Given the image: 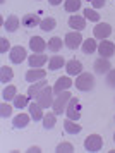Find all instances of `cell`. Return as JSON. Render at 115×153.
<instances>
[{
  "label": "cell",
  "mask_w": 115,
  "mask_h": 153,
  "mask_svg": "<svg viewBox=\"0 0 115 153\" xmlns=\"http://www.w3.org/2000/svg\"><path fill=\"white\" fill-rule=\"evenodd\" d=\"M76 88L81 91H89L95 88V76L89 72H81L79 76L76 77Z\"/></svg>",
  "instance_id": "obj_1"
},
{
  "label": "cell",
  "mask_w": 115,
  "mask_h": 153,
  "mask_svg": "<svg viewBox=\"0 0 115 153\" xmlns=\"http://www.w3.org/2000/svg\"><path fill=\"white\" fill-rule=\"evenodd\" d=\"M53 88H50V86H45L43 90L38 93V97H36V102L40 105L41 108H48V107H53Z\"/></svg>",
  "instance_id": "obj_2"
},
{
  "label": "cell",
  "mask_w": 115,
  "mask_h": 153,
  "mask_svg": "<svg viewBox=\"0 0 115 153\" xmlns=\"http://www.w3.org/2000/svg\"><path fill=\"white\" fill-rule=\"evenodd\" d=\"M70 98H72V95H70L67 90L57 95V98L53 100V112L57 114V115H62V112H65L67 103H69V100H70Z\"/></svg>",
  "instance_id": "obj_3"
},
{
  "label": "cell",
  "mask_w": 115,
  "mask_h": 153,
  "mask_svg": "<svg viewBox=\"0 0 115 153\" xmlns=\"http://www.w3.org/2000/svg\"><path fill=\"white\" fill-rule=\"evenodd\" d=\"M82 36H81V33L79 31H70V33H67L65 35V38H64V45L67 47V48H70V50H76V48H79L82 45Z\"/></svg>",
  "instance_id": "obj_4"
},
{
  "label": "cell",
  "mask_w": 115,
  "mask_h": 153,
  "mask_svg": "<svg viewBox=\"0 0 115 153\" xmlns=\"http://www.w3.org/2000/svg\"><path fill=\"white\" fill-rule=\"evenodd\" d=\"M79 110H81V102H79L76 97H72L70 100H69L67 108H65L67 117L72 119V120H79V117H81V112Z\"/></svg>",
  "instance_id": "obj_5"
},
{
  "label": "cell",
  "mask_w": 115,
  "mask_h": 153,
  "mask_svg": "<svg viewBox=\"0 0 115 153\" xmlns=\"http://www.w3.org/2000/svg\"><path fill=\"white\" fill-rule=\"evenodd\" d=\"M103 146V139L100 134H89L88 138L84 139V148L88 152H100Z\"/></svg>",
  "instance_id": "obj_6"
},
{
  "label": "cell",
  "mask_w": 115,
  "mask_h": 153,
  "mask_svg": "<svg viewBox=\"0 0 115 153\" xmlns=\"http://www.w3.org/2000/svg\"><path fill=\"white\" fill-rule=\"evenodd\" d=\"M93 35L96 40H105L112 35V26L108 22H98L95 28H93Z\"/></svg>",
  "instance_id": "obj_7"
},
{
  "label": "cell",
  "mask_w": 115,
  "mask_h": 153,
  "mask_svg": "<svg viewBox=\"0 0 115 153\" xmlns=\"http://www.w3.org/2000/svg\"><path fill=\"white\" fill-rule=\"evenodd\" d=\"M10 62L14 64H21L26 60V48L24 47H14V48H10Z\"/></svg>",
  "instance_id": "obj_8"
},
{
  "label": "cell",
  "mask_w": 115,
  "mask_h": 153,
  "mask_svg": "<svg viewBox=\"0 0 115 153\" xmlns=\"http://www.w3.org/2000/svg\"><path fill=\"white\" fill-rule=\"evenodd\" d=\"M29 48L33 50V53H43L47 48V42L41 36H33L29 40Z\"/></svg>",
  "instance_id": "obj_9"
},
{
  "label": "cell",
  "mask_w": 115,
  "mask_h": 153,
  "mask_svg": "<svg viewBox=\"0 0 115 153\" xmlns=\"http://www.w3.org/2000/svg\"><path fill=\"white\" fill-rule=\"evenodd\" d=\"M98 53L103 57V59H110V57L115 53V45L112 42H103L98 45Z\"/></svg>",
  "instance_id": "obj_10"
},
{
  "label": "cell",
  "mask_w": 115,
  "mask_h": 153,
  "mask_svg": "<svg viewBox=\"0 0 115 153\" xmlns=\"http://www.w3.org/2000/svg\"><path fill=\"white\" fill-rule=\"evenodd\" d=\"M95 72L96 74H107L110 69H112V64H110V60L108 59H103V57H100V59H96L95 60Z\"/></svg>",
  "instance_id": "obj_11"
},
{
  "label": "cell",
  "mask_w": 115,
  "mask_h": 153,
  "mask_svg": "<svg viewBox=\"0 0 115 153\" xmlns=\"http://www.w3.org/2000/svg\"><path fill=\"white\" fill-rule=\"evenodd\" d=\"M65 71H67L69 76H79L82 72V64L79 62V60L72 59V60H69V62L65 64Z\"/></svg>",
  "instance_id": "obj_12"
},
{
  "label": "cell",
  "mask_w": 115,
  "mask_h": 153,
  "mask_svg": "<svg viewBox=\"0 0 115 153\" xmlns=\"http://www.w3.org/2000/svg\"><path fill=\"white\" fill-rule=\"evenodd\" d=\"M47 76V72L40 67H33V69H29L26 72V81L27 83H34V81H38V79H43V77Z\"/></svg>",
  "instance_id": "obj_13"
},
{
  "label": "cell",
  "mask_w": 115,
  "mask_h": 153,
  "mask_svg": "<svg viewBox=\"0 0 115 153\" xmlns=\"http://www.w3.org/2000/svg\"><path fill=\"white\" fill-rule=\"evenodd\" d=\"M69 26L74 31H81V29L86 28V17H82V16H70L69 17Z\"/></svg>",
  "instance_id": "obj_14"
},
{
  "label": "cell",
  "mask_w": 115,
  "mask_h": 153,
  "mask_svg": "<svg viewBox=\"0 0 115 153\" xmlns=\"http://www.w3.org/2000/svg\"><path fill=\"white\" fill-rule=\"evenodd\" d=\"M72 86V81L69 79L67 76H64V77H59L57 79V83H55V86H53V93H62V91H65V90H69Z\"/></svg>",
  "instance_id": "obj_15"
},
{
  "label": "cell",
  "mask_w": 115,
  "mask_h": 153,
  "mask_svg": "<svg viewBox=\"0 0 115 153\" xmlns=\"http://www.w3.org/2000/svg\"><path fill=\"white\" fill-rule=\"evenodd\" d=\"M47 60H48V57L43 55V53H33V55L27 57V62H29L31 67H41Z\"/></svg>",
  "instance_id": "obj_16"
},
{
  "label": "cell",
  "mask_w": 115,
  "mask_h": 153,
  "mask_svg": "<svg viewBox=\"0 0 115 153\" xmlns=\"http://www.w3.org/2000/svg\"><path fill=\"white\" fill-rule=\"evenodd\" d=\"M21 22H22L26 28H34V26H40L41 19H40V16L38 14H26L24 17H22V21Z\"/></svg>",
  "instance_id": "obj_17"
},
{
  "label": "cell",
  "mask_w": 115,
  "mask_h": 153,
  "mask_svg": "<svg viewBox=\"0 0 115 153\" xmlns=\"http://www.w3.org/2000/svg\"><path fill=\"white\" fill-rule=\"evenodd\" d=\"M77 120H72V119H65L64 120V129L69 132V134H77V132H81V124H76Z\"/></svg>",
  "instance_id": "obj_18"
},
{
  "label": "cell",
  "mask_w": 115,
  "mask_h": 153,
  "mask_svg": "<svg viewBox=\"0 0 115 153\" xmlns=\"http://www.w3.org/2000/svg\"><path fill=\"white\" fill-rule=\"evenodd\" d=\"M4 26H5V29L9 33H16L17 28H19V17L17 16H9L7 21L4 22Z\"/></svg>",
  "instance_id": "obj_19"
},
{
  "label": "cell",
  "mask_w": 115,
  "mask_h": 153,
  "mask_svg": "<svg viewBox=\"0 0 115 153\" xmlns=\"http://www.w3.org/2000/svg\"><path fill=\"white\" fill-rule=\"evenodd\" d=\"M29 117L31 115H27V114H19L17 117H14V127L16 129H24L27 124H29Z\"/></svg>",
  "instance_id": "obj_20"
},
{
  "label": "cell",
  "mask_w": 115,
  "mask_h": 153,
  "mask_svg": "<svg viewBox=\"0 0 115 153\" xmlns=\"http://www.w3.org/2000/svg\"><path fill=\"white\" fill-rule=\"evenodd\" d=\"M65 60H64V57L60 55H53L50 60H48V67H50V71H57V69H62L64 65H65Z\"/></svg>",
  "instance_id": "obj_21"
},
{
  "label": "cell",
  "mask_w": 115,
  "mask_h": 153,
  "mask_svg": "<svg viewBox=\"0 0 115 153\" xmlns=\"http://www.w3.org/2000/svg\"><path fill=\"white\" fill-rule=\"evenodd\" d=\"M29 115H31L34 120H43L45 114H43V110H41V107L38 105V102H36V103H31V105H29Z\"/></svg>",
  "instance_id": "obj_22"
},
{
  "label": "cell",
  "mask_w": 115,
  "mask_h": 153,
  "mask_svg": "<svg viewBox=\"0 0 115 153\" xmlns=\"http://www.w3.org/2000/svg\"><path fill=\"white\" fill-rule=\"evenodd\" d=\"M45 86H47V81H43V79H41L40 83L29 86V88H27V97H29V98H36V97H38V93H40Z\"/></svg>",
  "instance_id": "obj_23"
},
{
  "label": "cell",
  "mask_w": 115,
  "mask_h": 153,
  "mask_svg": "<svg viewBox=\"0 0 115 153\" xmlns=\"http://www.w3.org/2000/svg\"><path fill=\"white\" fill-rule=\"evenodd\" d=\"M12 77H14V72L10 67H7V65L0 67V83H9Z\"/></svg>",
  "instance_id": "obj_24"
},
{
  "label": "cell",
  "mask_w": 115,
  "mask_h": 153,
  "mask_svg": "<svg viewBox=\"0 0 115 153\" xmlns=\"http://www.w3.org/2000/svg\"><path fill=\"white\" fill-rule=\"evenodd\" d=\"M81 47H82V52H84V53H93L95 50H98V45H96V42L93 40V38L84 40Z\"/></svg>",
  "instance_id": "obj_25"
},
{
  "label": "cell",
  "mask_w": 115,
  "mask_h": 153,
  "mask_svg": "<svg viewBox=\"0 0 115 153\" xmlns=\"http://www.w3.org/2000/svg\"><path fill=\"white\" fill-rule=\"evenodd\" d=\"M55 122H57V114H47L43 117V127L45 129H53L55 127Z\"/></svg>",
  "instance_id": "obj_26"
},
{
  "label": "cell",
  "mask_w": 115,
  "mask_h": 153,
  "mask_svg": "<svg viewBox=\"0 0 115 153\" xmlns=\"http://www.w3.org/2000/svg\"><path fill=\"white\" fill-rule=\"evenodd\" d=\"M55 26H57V21H55L53 17H45L40 22V28L43 31H52V29H55Z\"/></svg>",
  "instance_id": "obj_27"
},
{
  "label": "cell",
  "mask_w": 115,
  "mask_h": 153,
  "mask_svg": "<svg viewBox=\"0 0 115 153\" xmlns=\"http://www.w3.org/2000/svg\"><path fill=\"white\" fill-rule=\"evenodd\" d=\"M62 38H59V36H53V38H50L48 40V50L50 52H59V50L62 48Z\"/></svg>",
  "instance_id": "obj_28"
},
{
  "label": "cell",
  "mask_w": 115,
  "mask_h": 153,
  "mask_svg": "<svg viewBox=\"0 0 115 153\" xmlns=\"http://www.w3.org/2000/svg\"><path fill=\"white\" fill-rule=\"evenodd\" d=\"M17 97V88L16 86H7L5 90H4V93H2V98L5 100V102H9V100H14V98Z\"/></svg>",
  "instance_id": "obj_29"
},
{
  "label": "cell",
  "mask_w": 115,
  "mask_h": 153,
  "mask_svg": "<svg viewBox=\"0 0 115 153\" xmlns=\"http://www.w3.org/2000/svg\"><path fill=\"white\" fill-rule=\"evenodd\" d=\"M64 9H65L67 12H76V10L81 9V0H65Z\"/></svg>",
  "instance_id": "obj_30"
},
{
  "label": "cell",
  "mask_w": 115,
  "mask_h": 153,
  "mask_svg": "<svg viewBox=\"0 0 115 153\" xmlns=\"http://www.w3.org/2000/svg\"><path fill=\"white\" fill-rule=\"evenodd\" d=\"M84 17L86 19H89V21L93 22H100V14L96 12V10H93V9H84Z\"/></svg>",
  "instance_id": "obj_31"
},
{
  "label": "cell",
  "mask_w": 115,
  "mask_h": 153,
  "mask_svg": "<svg viewBox=\"0 0 115 153\" xmlns=\"http://www.w3.org/2000/svg\"><path fill=\"white\" fill-rule=\"evenodd\" d=\"M27 100H29V97H26V95H17V97L14 98V105L17 108H22V107L27 105Z\"/></svg>",
  "instance_id": "obj_32"
},
{
  "label": "cell",
  "mask_w": 115,
  "mask_h": 153,
  "mask_svg": "<svg viewBox=\"0 0 115 153\" xmlns=\"http://www.w3.org/2000/svg\"><path fill=\"white\" fill-rule=\"evenodd\" d=\"M0 115H2L4 119L10 117V115H12V107H10L9 103H5V102H4V103L0 105Z\"/></svg>",
  "instance_id": "obj_33"
},
{
  "label": "cell",
  "mask_w": 115,
  "mask_h": 153,
  "mask_svg": "<svg viewBox=\"0 0 115 153\" xmlns=\"http://www.w3.org/2000/svg\"><path fill=\"white\" fill-rule=\"evenodd\" d=\"M57 152L59 153H70V152H74V146L70 145V143H60V145L57 146Z\"/></svg>",
  "instance_id": "obj_34"
},
{
  "label": "cell",
  "mask_w": 115,
  "mask_h": 153,
  "mask_svg": "<svg viewBox=\"0 0 115 153\" xmlns=\"http://www.w3.org/2000/svg\"><path fill=\"white\" fill-rule=\"evenodd\" d=\"M107 84L110 88H115V69H110L107 72Z\"/></svg>",
  "instance_id": "obj_35"
},
{
  "label": "cell",
  "mask_w": 115,
  "mask_h": 153,
  "mask_svg": "<svg viewBox=\"0 0 115 153\" xmlns=\"http://www.w3.org/2000/svg\"><path fill=\"white\" fill-rule=\"evenodd\" d=\"M9 48H10L9 40H7V38H0V53H5Z\"/></svg>",
  "instance_id": "obj_36"
},
{
  "label": "cell",
  "mask_w": 115,
  "mask_h": 153,
  "mask_svg": "<svg viewBox=\"0 0 115 153\" xmlns=\"http://www.w3.org/2000/svg\"><path fill=\"white\" fill-rule=\"evenodd\" d=\"M91 4H93L95 9H102L105 5V0H91Z\"/></svg>",
  "instance_id": "obj_37"
},
{
  "label": "cell",
  "mask_w": 115,
  "mask_h": 153,
  "mask_svg": "<svg viewBox=\"0 0 115 153\" xmlns=\"http://www.w3.org/2000/svg\"><path fill=\"white\" fill-rule=\"evenodd\" d=\"M27 152H31V153H38V152H41V148H40V146H31V148H29Z\"/></svg>",
  "instance_id": "obj_38"
},
{
  "label": "cell",
  "mask_w": 115,
  "mask_h": 153,
  "mask_svg": "<svg viewBox=\"0 0 115 153\" xmlns=\"http://www.w3.org/2000/svg\"><path fill=\"white\" fill-rule=\"evenodd\" d=\"M50 2V5H59V4H62V0H48Z\"/></svg>",
  "instance_id": "obj_39"
},
{
  "label": "cell",
  "mask_w": 115,
  "mask_h": 153,
  "mask_svg": "<svg viewBox=\"0 0 115 153\" xmlns=\"http://www.w3.org/2000/svg\"><path fill=\"white\" fill-rule=\"evenodd\" d=\"M0 2H2V4H4V2H5V0H0Z\"/></svg>",
  "instance_id": "obj_40"
},
{
  "label": "cell",
  "mask_w": 115,
  "mask_h": 153,
  "mask_svg": "<svg viewBox=\"0 0 115 153\" xmlns=\"http://www.w3.org/2000/svg\"><path fill=\"white\" fill-rule=\"evenodd\" d=\"M114 141H115V134H114Z\"/></svg>",
  "instance_id": "obj_41"
}]
</instances>
